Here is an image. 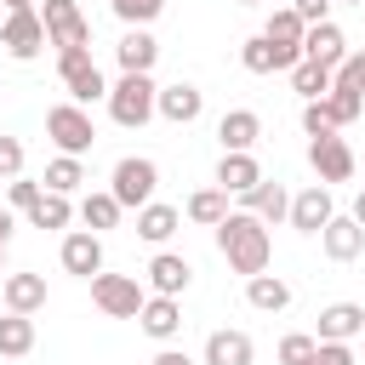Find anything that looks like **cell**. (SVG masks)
I'll return each mask as SVG.
<instances>
[{"mask_svg":"<svg viewBox=\"0 0 365 365\" xmlns=\"http://www.w3.org/2000/svg\"><path fill=\"white\" fill-rule=\"evenodd\" d=\"M314 348H319L314 331H291V336H279V365H308Z\"/></svg>","mask_w":365,"mask_h":365,"instance_id":"36","label":"cell"},{"mask_svg":"<svg viewBox=\"0 0 365 365\" xmlns=\"http://www.w3.org/2000/svg\"><path fill=\"white\" fill-rule=\"evenodd\" d=\"M314 336H319V342H354V336H365V308H359V302H331V308H319Z\"/></svg>","mask_w":365,"mask_h":365,"instance_id":"20","label":"cell"},{"mask_svg":"<svg viewBox=\"0 0 365 365\" xmlns=\"http://www.w3.org/2000/svg\"><path fill=\"white\" fill-rule=\"evenodd\" d=\"M108 11H114L125 29H148V23L165 11V0H108Z\"/></svg>","mask_w":365,"mask_h":365,"instance_id":"33","label":"cell"},{"mask_svg":"<svg viewBox=\"0 0 365 365\" xmlns=\"http://www.w3.org/2000/svg\"><path fill=\"white\" fill-rule=\"evenodd\" d=\"M46 137H51V148L57 154H91V143H97V125H91V108H80V103H51L46 108Z\"/></svg>","mask_w":365,"mask_h":365,"instance_id":"3","label":"cell"},{"mask_svg":"<svg viewBox=\"0 0 365 365\" xmlns=\"http://www.w3.org/2000/svg\"><path fill=\"white\" fill-rule=\"evenodd\" d=\"M57 80H63L68 103H80V108L108 103V80H103V68L91 63V51H57Z\"/></svg>","mask_w":365,"mask_h":365,"instance_id":"5","label":"cell"},{"mask_svg":"<svg viewBox=\"0 0 365 365\" xmlns=\"http://www.w3.org/2000/svg\"><path fill=\"white\" fill-rule=\"evenodd\" d=\"M251 359H257V348L245 331H211L205 354H200V365H251Z\"/></svg>","mask_w":365,"mask_h":365,"instance_id":"24","label":"cell"},{"mask_svg":"<svg viewBox=\"0 0 365 365\" xmlns=\"http://www.w3.org/2000/svg\"><path fill=\"white\" fill-rule=\"evenodd\" d=\"M336 86H348V91H359V97H365V46L342 57V68H336Z\"/></svg>","mask_w":365,"mask_h":365,"instance_id":"38","label":"cell"},{"mask_svg":"<svg viewBox=\"0 0 365 365\" xmlns=\"http://www.w3.org/2000/svg\"><path fill=\"white\" fill-rule=\"evenodd\" d=\"M245 302L257 314H285L291 308V285L279 274H257V279H245Z\"/></svg>","mask_w":365,"mask_h":365,"instance_id":"26","label":"cell"},{"mask_svg":"<svg viewBox=\"0 0 365 365\" xmlns=\"http://www.w3.org/2000/svg\"><path fill=\"white\" fill-rule=\"evenodd\" d=\"M0 302H6V314H40L46 308V274H6Z\"/></svg>","mask_w":365,"mask_h":365,"instance_id":"21","label":"cell"},{"mask_svg":"<svg viewBox=\"0 0 365 365\" xmlns=\"http://www.w3.org/2000/svg\"><path fill=\"white\" fill-rule=\"evenodd\" d=\"M0 46H6V57L11 63H34L51 40H46V23H40V6H29V11H6V23H0Z\"/></svg>","mask_w":365,"mask_h":365,"instance_id":"8","label":"cell"},{"mask_svg":"<svg viewBox=\"0 0 365 365\" xmlns=\"http://www.w3.org/2000/svg\"><path fill=\"white\" fill-rule=\"evenodd\" d=\"M120 211H125V205H120L108 188H97V194H86V200H80V222H86L91 234H108V228H120Z\"/></svg>","mask_w":365,"mask_h":365,"instance_id":"29","label":"cell"},{"mask_svg":"<svg viewBox=\"0 0 365 365\" xmlns=\"http://www.w3.org/2000/svg\"><path fill=\"white\" fill-rule=\"evenodd\" d=\"M308 165H314V177L331 188V182H348L354 171H359V160H354V148L336 137V131H325V137H308Z\"/></svg>","mask_w":365,"mask_h":365,"instance_id":"10","label":"cell"},{"mask_svg":"<svg viewBox=\"0 0 365 365\" xmlns=\"http://www.w3.org/2000/svg\"><path fill=\"white\" fill-rule=\"evenodd\" d=\"M308 365H354V348H348V342H319Z\"/></svg>","mask_w":365,"mask_h":365,"instance_id":"41","label":"cell"},{"mask_svg":"<svg viewBox=\"0 0 365 365\" xmlns=\"http://www.w3.org/2000/svg\"><path fill=\"white\" fill-rule=\"evenodd\" d=\"M302 131H308V137H325V131H336V120H331L325 97H319V103H302Z\"/></svg>","mask_w":365,"mask_h":365,"instance_id":"39","label":"cell"},{"mask_svg":"<svg viewBox=\"0 0 365 365\" xmlns=\"http://www.w3.org/2000/svg\"><path fill=\"white\" fill-rule=\"evenodd\" d=\"M154 188H160V165H154L148 154H125V160H114L108 194H114L125 211H143V205H154Z\"/></svg>","mask_w":365,"mask_h":365,"instance_id":"4","label":"cell"},{"mask_svg":"<svg viewBox=\"0 0 365 365\" xmlns=\"http://www.w3.org/2000/svg\"><path fill=\"white\" fill-rule=\"evenodd\" d=\"M148 365H200V359H188V354H182V348H160V354H154V359H148Z\"/></svg>","mask_w":365,"mask_h":365,"instance_id":"43","label":"cell"},{"mask_svg":"<svg viewBox=\"0 0 365 365\" xmlns=\"http://www.w3.org/2000/svg\"><path fill=\"white\" fill-rule=\"evenodd\" d=\"M23 217H29V228H68V222H74V200L46 188V194L34 200V211H23Z\"/></svg>","mask_w":365,"mask_h":365,"instance_id":"31","label":"cell"},{"mask_svg":"<svg viewBox=\"0 0 365 365\" xmlns=\"http://www.w3.org/2000/svg\"><path fill=\"white\" fill-rule=\"evenodd\" d=\"M177 228H182V211L165 205V200H154V205L137 211V240H148V245H160V251H165V240H171Z\"/></svg>","mask_w":365,"mask_h":365,"instance_id":"25","label":"cell"},{"mask_svg":"<svg viewBox=\"0 0 365 365\" xmlns=\"http://www.w3.org/2000/svg\"><path fill=\"white\" fill-rule=\"evenodd\" d=\"M154 114H160V86H154V74H120V80L108 86V120H114V125L143 131Z\"/></svg>","mask_w":365,"mask_h":365,"instance_id":"2","label":"cell"},{"mask_svg":"<svg viewBox=\"0 0 365 365\" xmlns=\"http://www.w3.org/2000/svg\"><path fill=\"white\" fill-rule=\"evenodd\" d=\"M211 234H217V251H222V262H228L234 274H245V279L268 274V257H274L268 222H257L251 211H228V217H222Z\"/></svg>","mask_w":365,"mask_h":365,"instance_id":"1","label":"cell"},{"mask_svg":"<svg viewBox=\"0 0 365 365\" xmlns=\"http://www.w3.org/2000/svg\"><path fill=\"white\" fill-rule=\"evenodd\" d=\"M302 34H308V23H302L291 6L268 11V23H262V40L274 46V63H279V74H291V68L302 63Z\"/></svg>","mask_w":365,"mask_h":365,"instance_id":"9","label":"cell"},{"mask_svg":"<svg viewBox=\"0 0 365 365\" xmlns=\"http://www.w3.org/2000/svg\"><path fill=\"white\" fill-rule=\"evenodd\" d=\"M137 325H143V336L171 342V336L182 331V302H177V297H148V302H143V314H137Z\"/></svg>","mask_w":365,"mask_h":365,"instance_id":"23","label":"cell"},{"mask_svg":"<svg viewBox=\"0 0 365 365\" xmlns=\"http://www.w3.org/2000/svg\"><path fill=\"white\" fill-rule=\"evenodd\" d=\"M291 11L314 29V23H331V0H291Z\"/></svg>","mask_w":365,"mask_h":365,"instance_id":"42","label":"cell"},{"mask_svg":"<svg viewBox=\"0 0 365 365\" xmlns=\"http://www.w3.org/2000/svg\"><path fill=\"white\" fill-rule=\"evenodd\" d=\"M0 205H6V177H0Z\"/></svg>","mask_w":365,"mask_h":365,"instance_id":"48","label":"cell"},{"mask_svg":"<svg viewBox=\"0 0 365 365\" xmlns=\"http://www.w3.org/2000/svg\"><path fill=\"white\" fill-rule=\"evenodd\" d=\"M40 194H46V182H34V177H11V182H6V205H11L17 217H23V211H34V200H40Z\"/></svg>","mask_w":365,"mask_h":365,"instance_id":"37","label":"cell"},{"mask_svg":"<svg viewBox=\"0 0 365 365\" xmlns=\"http://www.w3.org/2000/svg\"><path fill=\"white\" fill-rule=\"evenodd\" d=\"M57 257H63V274H74V279H97V274H103V234H91V228H68L63 245H57Z\"/></svg>","mask_w":365,"mask_h":365,"instance_id":"12","label":"cell"},{"mask_svg":"<svg viewBox=\"0 0 365 365\" xmlns=\"http://www.w3.org/2000/svg\"><path fill=\"white\" fill-rule=\"evenodd\" d=\"M331 6H365V0H331Z\"/></svg>","mask_w":365,"mask_h":365,"instance_id":"47","label":"cell"},{"mask_svg":"<svg viewBox=\"0 0 365 365\" xmlns=\"http://www.w3.org/2000/svg\"><path fill=\"white\" fill-rule=\"evenodd\" d=\"M194 285V262L177 251H154L148 257V297H182Z\"/></svg>","mask_w":365,"mask_h":365,"instance_id":"13","label":"cell"},{"mask_svg":"<svg viewBox=\"0 0 365 365\" xmlns=\"http://www.w3.org/2000/svg\"><path fill=\"white\" fill-rule=\"evenodd\" d=\"M319 251H325L331 262H354V257L365 251V228H359L354 217H331L325 234H319Z\"/></svg>","mask_w":365,"mask_h":365,"instance_id":"22","label":"cell"},{"mask_svg":"<svg viewBox=\"0 0 365 365\" xmlns=\"http://www.w3.org/2000/svg\"><path fill=\"white\" fill-rule=\"evenodd\" d=\"M6 11H29V6H40V0H0Z\"/></svg>","mask_w":365,"mask_h":365,"instance_id":"45","label":"cell"},{"mask_svg":"<svg viewBox=\"0 0 365 365\" xmlns=\"http://www.w3.org/2000/svg\"><path fill=\"white\" fill-rule=\"evenodd\" d=\"M348 217H354V222H359V228H365V188H359V194H354V211H348Z\"/></svg>","mask_w":365,"mask_h":365,"instance_id":"44","label":"cell"},{"mask_svg":"<svg viewBox=\"0 0 365 365\" xmlns=\"http://www.w3.org/2000/svg\"><path fill=\"white\" fill-rule=\"evenodd\" d=\"M0 177H6V182L23 177V143H17V137H0Z\"/></svg>","mask_w":365,"mask_h":365,"instance_id":"40","label":"cell"},{"mask_svg":"<svg viewBox=\"0 0 365 365\" xmlns=\"http://www.w3.org/2000/svg\"><path fill=\"white\" fill-rule=\"evenodd\" d=\"M342 57H348V34L336 29V23H314L308 34H302V63H319V68H342Z\"/></svg>","mask_w":365,"mask_h":365,"instance_id":"14","label":"cell"},{"mask_svg":"<svg viewBox=\"0 0 365 365\" xmlns=\"http://www.w3.org/2000/svg\"><path fill=\"white\" fill-rule=\"evenodd\" d=\"M331 86H336V74H331V68H319V63H297V68H291V91H297L302 103L331 97Z\"/></svg>","mask_w":365,"mask_h":365,"instance_id":"32","label":"cell"},{"mask_svg":"<svg viewBox=\"0 0 365 365\" xmlns=\"http://www.w3.org/2000/svg\"><path fill=\"white\" fill-rule=\"evenodd\" d=\"M257 137H262V114H257V108H228V114L217 120V143H222V154H251Z\"/></svg>","mask_w":365,"mask_h":365,"instance_id":"16","label":"cell"},{"mask_svg":"<svg viewBox=\"0 0 365 365\" xmlns=\"http://www.w3.org/2000/svg\"><path fill=\"white\" fill-rule=\"evenodd\" d=\"M331 217H336V200H331L325 182H308V188L291 194V217H285V222H291L297 234H325Z\"/></svg>","mask_w":365,"mask_h":365,"instance_id":"11","label":"cell"},{"mask_svg":"<svg viewBox=\"0 0 365 365\" xmlns=\"http://www.w3.org/2000/svg\"><path fill=\"white\" fill-rule=\"evenodd\" d=\"M240 6H262V0H240Z\"/></svg>","mask_w":365,"mask_h":365,"instance_id":"49","label":"cell"},{"mask_svg":"<svg viewBox=\"0 0 365 365\" xmlns=\"http://www.w3.org/2000/svg\"><path fill=\"white\" fill-rule=\"evenodd\" d=\"M205 114V91L194 86V80H171V86H160V120H171V125H194Z\"/></svg>","mask_w":365,"mask_h":365,"instance_id":"15","label":"cell"},{"mask_svg":"<svg viewBox=\"0 0 365 365\" xmlns=\"http://www.w3.org/2000/svg\"><path fill=\"white\" fill-rule=\"evenodd\" d=\"M228 200H245L257 182H262V165H257V154H222L217 160V177H211Z\"/></svg>","mask_w":365,"mask_h":365,"instance_id":"18","label":"cell"},{"mask_svg":"<svg viewBox=\"0 0 365 365\" xmlns=\"http://www.w3.org/2000/svg\"><path fill=\"white\" fill-rule=\"evenodd\" d=\"M240 63H245L251 74H279V63H274V46H268L262 34H251V40L240 46Z\"/></svg>","mask_w":365,"mask_h":365,"instance_id":"35","label":"cell"},{"mask_svg":"<svg viewBox=\"0 0 365 365\" xmlns=\"http://www.w3.org/2000/svg\"><path fill=\"white\" fill-rule=\"evenodd\" d=\"M228 211H234V205H228V194H222L217 182H211V188H194V194H188V205H182V217H188V222H200V228H217Z\"/></svg>","mask_w":365,"mask_h":365,"instance_id":"27","label":"cell"},{"mask_svg":"<svg viewBox=\"0 0 365 365\" xmlns=\"http://www.w3.org/2000/svg\"><path fill=\"white\" fill-rule=\"evenodd\" d=\"M0 279H6V240H0Z\"/></svg>","mask_w":365,"mask_h":365,"instance_id":"46","label":"cell"},{"mask_svg":"<svg viewBox=\"0 0 365 365\" xmlns=\"http://www.w3.org/2000/svg\"><path fill=\"white\" fill-rule=\"evenodd\" d=\"M40 182H46L51 194H68V200H74V194L86 188V165H80L74 154H57V160H46V177H40Z\"/></svg>","mask_w":365,"mask_h":365,"instance_id":"30","label":"cell"},{"mask_svg":"<svg viewBox=\"0 0 365 365\" xmlns=\"http://www.w3.org/2000/svg\"><path fill=\"white\" fill-rule=\"evenodd\" d=\"M34 354V314H0V359Z\"/></svg>","mask_w":365,"mask_h":365,"instance_id":"28","label":"cell"},{"mask_svg":"<svg viewBox=\"0 0 365 365\" xmlns=\"http://www.w3.org/2000/svg\"><path fill=\"white\" fill-rule=\"evenodd\" d=\"M40 23L57 51H91V23H86L80 0H40Z\"/></svg>","mask_w":365,"mask_h":365,"instance_id":"7","label":"cell"},{"mask_svg":"<svg viewBox=\"0 0 365 365\" xmlns=\"http://www.w3.org/2000/svg\"><path fill=\"white\" fill-rule=\"evenodd\" d=\"M240 211H251L257 222H268V228H274V222H285V217H291V188H285L279 177H262V182L245 194V205H240Z\"/></svg>","mask_w":365,"mask_h":365,"instance_id":"19","label":"cell"},{"mask_svg":"<svg viewBox=\"0 0 365 365\" xmlns=\"http://www.w3.org/2000/svg\"><path fill=\"white\" fill-rule=\"evenodd\" d=\"M325 108H331V120H336V131H342V125H354V120L365 114V97H359V91H348V86H331Z\"/></svg>","mask_w":365,"mask_h":365,"instance_id":"34","label":"cell"},{"mask_svg":"<svg viewBox=\"0 0 365 365\" xmlns=\"http://www.w3.org/2000/svg\"><path fill=\"white\" fill-rule=\"evenodd\" d=\"M91 302L108 314V319H137L143 314V302H148V285L137 279V274H97L91 279Z\"/></svg>","mask_w":365,"mask_h":365,"instance_id":"6","label":"cell"},{"mask_svg":"<svg viewBox=\"0 0 365 365\" xmlns=\"http://www.w3.org/2000/svg\"><path fill=\"white\" fill-rule=\"evenodd\" d=\"M114 63H120V74H154V63H160V40H154L148 29H125L120 46H114Z\"/></svg>","mask_w":365,"mask_h":365,"instance_id":"17","label":"cell"}]
</instances>
